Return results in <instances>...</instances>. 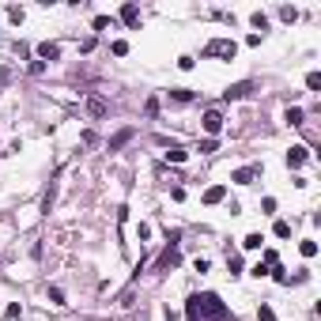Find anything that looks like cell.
<instances>
[{
	"label": "cell",
	"mask_w": 321,
	"mask_h": 321,
	"mask_svg": "<svg viewBox=\"0 0 321 321\" xmlns=\"http://www.w3.org/2000/svg\"><path fill=\"white\" fill-rule=\"evenodd\" d=\"M193 306L201 318H212V321H231V310L223 306V299L216 291H204V295H193Z\"/></svg>",
	"instance_id": "cell-1"
},
{
	"label": "cell",
	"mask_w": 321,
	"mask_h": 321,
	"mask_svg": "<svg viewBox=\"0 0 321 321\" xmlns=\"http://www.w3.org/2000/svg\"><path fill=\"white\" fill-rule=\"evenodd\" d=\"M234 53H238V45H234L231 38H212V42L204 45V57H227L231 60Z\"/></svg>",
	"instance_id": "cell-2"
},
{
	"label": "cell",
	"mask_w": 321,
	"mask_h": 321,
	"mask_svg": "<svg viewBox=\"0 0 321 321\" xmlns=\"http://www.w3.org/2000/svg\"><path fill=\"white\" fill-rule=\"evenodd\" d=\"M178 261H181V253H178V242H170V246H166V253H162L159 261H155V272H170Z\"/></svg>",
	"instance_id": "cell-3"
},
{
	"label": "cell",
	"mask_w": 321,
	"mask_h": 321,
	"mask_svg": "<svg viewBox=\"0 0 321 321\" xmlns=\"http://www.w3.org/2000/svg\"><path fill=\"white\" fill-rule=\"evenodd\" d=\"M249 91H253V83H249V80H242V83H234V87L223 91V99H227V102H234V99H246Z\"/></svg>",
	"instance_id": "cell-4"
},
{
	"label": "cell",
	"mask_w": 321,
	"mask_h": 321,
	"mask_svg": "<svg viewBox=\"0 0 321 321\" xmlns=\"http://www.w3.org/2000/svg\"><path fill=\"white\" fill-rule=\"evenodd\" d=\"M306 159H310V151H306L302 144H295L291 151H287V166H291V170H299V166H302Z\"/></svg>",
	"instance_id": "cell-5"
},
{
	"label": "cell",
	"mask_w": 321,
	"mask_h": 321,
	"mask_svg": "<svg viewBox=\"0 0 321 321\" xmlns=\"http://www.w3.org/2000/svg\"><path fill=\"white\" fill-rule=\"evenodd\" d=\"M219 129H223V114H219V110H208V114H204V132L216 136Z\"/></svg>",
	"instance_id": "cell-6"
},
{
	"label": "cell",
	"mask_w": 321,
	"mask_h": 321,
	"mask_svg": "<svg viewBox=\"0 0 321 321\" xmlns=\"http://www.w3.org/2000/svg\"><path fill=\"white\" fill-rule=\"evenodd\" d=\"M253 178H257V166H242V170H234V174H231V181H238V185H249Z\"/></svg>",
	"instance_id": "cell-7"
},
{
	"label": "cell",
	"mask_w": 321,
	"mask_h": 321,
	"mask_svg": "<svg viewBox=\"0 0 321 321\" xmlns=\"http://www.w3.org/2000/svg\"><path fill=\"white\" fill-rule=\"evenodd\" d=\"M38 57H42V60H57L60 57V45L57 42H42V45H38Z\"/></svg>",
	"instance_id": "cell-8"
},
{
	"label": "cell",
	"mask_w": 321,
	"mask_h": 321,
	"mask_svg": "<svg viewBox=\"0 0 321 321\" xmlns=\"http://www.w3.org/2000/svg\"><path fill=\"white\" fill-rule=\"evenodd\" d=\"M121 19H125L129 27H140V8H136V4H125V8H121Z\"/></svg>",
	"instance_id": "cell-9"
},
{
	"label": "cell",
	"mask_w": 321,
	"mask_h": 321,
	"mask_svg": "<svg viewBox=\"0 0 321 321\" xmlns=\"http://www.w3.org/2000/svg\"><path fill=\"white\" fill-rule=\"evenodd\" d=\"M87 114H91V117H102V114H106V99H99V95H95V99H87Z\"/></svg>",
	"instance_id": "cell-10"
},
{
	"label": "cell",
	"mask_w": 321,
	"mask_h": 321,
	"mask_svg": "<svg viewBox=\"0 0 321 321\" xmlns=\"http://www.w3.org/2000/svg\"><path fill=\"white\" fill-rule=\"evenodd\" d=\"M223 197H227V189H223V185H212V189L204 193V204H219Z\"/></svg>",
	"instance_id": "cell-11"
},
{
	"label": "cell",
	"mask_w": 321,
	"mask_h": 321,
	"mask_svg": "<svg viewBox=\"0 0 321 321\" xmlns=\"http://www.w3.org/2000/svg\"><path fill=\"white\" fill-rule=\"evenodd\" d=\"M129 140H132V129H121V132L114 136V140H110V151H117V147H125Z\"/></svg>",
	"instance_id": "cell-12"
},
{
	"label": "cell",
	"mask_w": 321,
	"mask_h": 321,
	"mask_svg": "<svg viewBox=\"0 0 321 321\" xmlns=\"http://www.w3.org/2000/svg\"><path fill=\"white\" fill-rule=\"evenodd\" d=\"M166 159H170V162H185V159H189V151H185V147H170V151H166Z\"/></svg>",
	"instance_id": "cell-13"
},
{
	"label": "cell",
	"mask_w": 321,
	"mask_h": 321,
	"mask_svg": "<svg viewBox=\"0 0 321 321\" xmlns=\"http://www.w3.org/2000/svg\"><path fill=\"white\" fill-rule=\"evenodd\" d=\"M170 99H174V102H193V91L189 87H178V91H170Z\"/></svg>",
	"instance_id": "cell-14"
},
{
	"label": "cell",
	"mask_w": 321,
	"mask_h": 321,
	"mask_svg": "<svg viewBox=\"0 0 321 321\" xmlns=\"http://www.w3.org/2000/svg\"><path fill=\"white\" fill-rule=\"evenodd\" d=\"M249 23H253V27L264 34V27H268V15H264V12H253V15H249Z\"/></svg>",
	"instance_id": "cell-15"
},
{
	"label": "cell",
	"mask_w": 321,
	"mask_h": 321,
	"mask_svg": "<svg viewBox=\"0 0 321 321\" xmlns=\"http://www.w3.org/2000/svg\"><path fill=\"white\" fill-rule=\"evenodd\" d=\"M287 125H302V110L299 106H287Z\"/></svg>",
	"instance_id": "cell-16"
},
{
	"label": "cell",
	"mask_w": 321,
	"mask_h": 321,
	"mask_svg": "<svg viewBox=\"0 0 321 321\" xmlns=\"http://www.w3.org/2000/svg\"><path fill=\"white\" fill-rule=\"evenodd\" d=\"M261 242H264L261 234H246V238H242V246H246V249H261Z\"/></svg>",
	"instance_id": "cell-17"
},
{
	"label": "cell",
	"mask_w": 321,
	"mask_h": 321,
	"mask_svg": "<svg viewBox=\"0 0 321 321\" xmlns=\"http://www.w3.org/2000/svg\"><path fill=\"white\" fill-rule=\"evenodd\" d=\"M257 321H276V314H272V306H264V302H261V306H257Z\"/></svg>",
	"instance_id": "cell-18"
},
{
	"label": "cell",
	"mask_w": 321,
	"mask_h": 321,
	"mask_svg": "<svg viewBox=\"0 0 321 321\" xmlns=\"http://www.w3.org/2000/svg\"><path fill=\"white\" fill-rule=\"evenodd\" d=\"M272 231H276V238H291V223H283V219H280Z\"/></svg>",
	"instance_id": "cell-19"
},
{
	"label": "cell",
	"mask_w": 321,
	"mask_h": 321,
	"mask_svg": "<svg viewBox=\"0 0 321 321\" xmlns=\"http://www.w3.org/2000/svg\"><path fill=\"white\" fill-rule=\"evenodd\" d=\"M49 302H53V306H64V291H60V287H49Z\"/></svg>",
	"instance_id": "cell-20"
},
{
	"label": "cell",
	"mask_w": 321,
	"mask_h": 321,
	"mask_svg": "<svg viewBox=\"0 0 321 321\" xmlns=\"http://www.w3.org/2000/svg\"><path fill=\"white\" fill-rule=\"evenodd\" d=\"M299 249H302V257H314V253H318V242H314V238H306Z\"/></svg>",
	"instance_id": "cell-21"
},
{
	"label": "cell",
	"mask_w": 321,
	"mask_h": 321,
	"mask_svg": "<svg viewBox=\"0 0 321 321\" xmlns=\"http://www.w3.org/2000/svg\"><path fill=\"white\" fill-rule=\"evenodd\" d=\"M106 27H114V19L110 15H95V30H106Z\"/></svg>",
	"instance_id": "cell-22"
},
{
	"label": "cell",
	"mask_w": 321,
	"mask_h": 321,
	"mask_svg": "<svg viewBox=\"0 0 321 321\" xmlns=\"http://www.w3.org/2000/svg\"><path fill=\"white\" fill-rule=\"evenodd\" d=\"M306 87H310V91L321 87V72H310V76H306Z\"/></svg>",
	"instance_id": "cell-23"
},
{
	"label": "cell",
	"mask_w": 321,
	"mask_h": 321,
	"mask_svg": "<svg viewBox=\"0 0 321 321\" xmlns=\"http://www.w3.org/2000/svg\"><path fill=\"white\" fill-rule=\"evenodd\" d=\"M185 318H189V321H204V318H201V314H197V306H193V299H189V302H185Z\"/></svg>",
	"instance_id": "cell-24"
},
{
	"label": "cell",
	"mask_w": 321,
	"mask_h": 321,
	"mask_svg": "<svg viewBox=\"0 0 321 321\" xmlns=\"http://www.w3.org/2000/svg\"><path fill=\"white\" fill-rule=\"evenodd\" d=\"M216 147H219V144H216V136H208V140H201V151H204V155H208V151H216Z\"/></svg>",
	"instance_id": "cell-25"
},
{
	"label": "cell",
	"mask_w": 321,
	"mask_h": 321,
	"mask_svg": "<svg viewBox=\"0 0 321 321\" xmlns=\"http://www.w3.org/2000/svg\"><path fill=\"white\" fill-rule=\"evenodd\" d=\"M280 15H283L287 23H295V19H299V12H295V8H280Z\"/></svg>",
	"instance_id": "cell-26"
}]
</instances>
